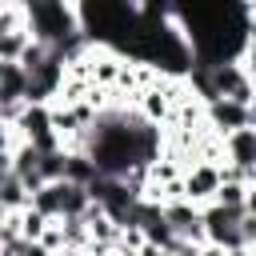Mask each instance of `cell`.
<instances>
[{
    "label": "cell",
    "mask_w": 256,
    "mask_h": 256,
    "mask_svg": "<svg viewBox=\"0 0 256 256\" xmlns=\"http://www.w3.org/2000/svg\"><path fill=\"white\" fill-rule=\"evenodd\" d=\"M20 256H52L44 244H32V240H24V248H20Z\"/></svg>",
    "instance_id": "8fae6325"
},
{
    "label": "cell",
    "mask_w": 256,
    "mask_h": 256,
    "mask_svg": "<svg viewBox=\"0 0 256 256\" xmlns=\"http://www.w3.org/2000/svg\"><path fill=\"white\" fill-rule=\"evenodd\" d=\"M252 120H256V96H252Z\"/></svg>",
    "instance_id": "5bb4252c"
},
{
    "label": "cell",
    "mask_w": 256,
    "mask_h": 256,
    "mask_svg": "<svg viewBox=\"0 0 256 256\" xmlns=\"http://www.w3.org/2000/svg\"><path fill=\"white\" fill-rule=\"evenodd\" d=\"M224 256H256L252 248H236V252H224Z\"/></svg>",
    "instance_id": "4fadbf2b"
},
{
    "label": "cell",
    "mask_w": 256,
    "mask_h": 256,
    "mask_svg": "<svg viewBox=\"0 0 256 256\" xmlns=\"http://www.w3.org/2000/svg\"><path fill=\"white\" fill-rule=\"evenodd\" d=\"M32 208L48 220H60V180L56 184H44L40 192H32Z\"/></svg>",
    "instance_id": "52a82bcc"
},
{
    "label": "cell",
    "mask_w": 256,
    "mask_h": 256,
    "mask_svg": "<svg viewBox=\"0 0 256 256\" xmlns=\"http://www.w3.org/2000/svg\"><path fill=\"white\" fill-rule=\"evenodd\" d=\"M20 220H24V224H20V236H24V240H32V244H40V240H44V232L52 228V220H48V216H40L36 208H24V212H20Z\"/></svg>",
    "instance_id": "ba28073f"
},
{
    "label": "cell",
    "mask_w": 256,
    "mask_h": 256,
    "mask_svg": "<svg viewBox=\"0 0 256 256\" xmlns=\"http://www.w3.org/2000/svg\"><path fill=\"white\" fill-rule=\"evenodd\" d=\"M16 128L24 132V140H28V144H36V140L52 136V132H56V128H52V104H24V112H20Z\"/></svg>",
    "instance_id": "5b68a950"
},
{
    "label": "cell",
    "mask_w": 256,
    "mask_h": 256,
    "mask_svg": "<svg viewBox=\"0 0 256 256\" xmlns=\"http://www.w3.org/2000/svg\"><path fill=\"white\" fill-rule=\"evenodd\" d=\"M84 256H88V252H84Z\"/></svg>",
    "instance_id": "9a60e30c"
},
{
    "label": "cell",
    "mask_w": 256,
    "mask_h": 256,
    "mask_svg": "<svg viewBox=\"0 0 256 256\" xmlns=\"http://www.w3.org/2000/svg\"><path fill=\"white\" fill-rule=\"evenodd\" d=\"M240 64H244V72L256 80V24H252V36H248V44H244V52H240Z\"/></svg>",
    "instance_id": "30bf717a"
},
{
    "label": "cell",
    "mask_w": 256,
    "mask_h": 256,
    "mask_svg": "<svg viewBox=\"0 0 256 256\" xmlns=\"http://www.w3.org/2000/svg\"><path fill=\"white\" fill-rule=\"evenodd\" d=\"M0 104H12V108L28 104V68L24 64H0Z\"/></svg>",
    "instance_id": "277c9868"
},
{
    "label": "cell",
    "mask_w": 256,
    "mask_h": 256,
    "mask_svg": "<svg viewBox=\"0 0 256 256\" xmlns=\"http://www.w3.org/2000/svg\"><path fill=\"white\" fill-rule=\"evenodd\" d=\"M256 120H252V108L248 104H236V100H212L208 104V128H212V136H232V132H240V128H252Z\"/></svg>",
    "instance_id": "7a4b0ae2"
},
{
    "label": "cell",
    "mask_w": 256,
    "mask_h": 256,
    "mask_svg": "<svg viewBox=\"0 0 256 256\" xmlns=\"http://www.w3.org/2000/svg\"><path fill=\"white\" fill-rule=\"evenodd\" d=\"M224 160L244 168V172H256V124L224 136Z\"/></svg>",
    "instance_id": "3957f363"
},
{
    "label": "cell",
    "mask_w": 256,
    "mask_h": 256,
    "mask_svg": "<svg viewBox=\"0 0 256 256\" xmlns=\"http://www.w3.org/2000/svg\"><path fill=\"white\" fill-rule=\"evenodd\" d=\"M216 204H224V208H240V212H244V204H248V184H220Z\"/></svg>",
    "instance_id": "9c48e42d"
},
{
    "label": "cell",
    "mask_w": 256,
    "mask_h": 256,
    "mask_svg": "<svg viewBox=\"0 0 256 256\" xmlns=\"http://www.w3.org/2000/svg\"><path fill=\"white\" fill-rule=\"evenodd\" d=\"M220 184H224V176H220L216 164H192L184 172V200L196 204V208H208V204H216Z\"/></svg>",
    "instance_id": "6da1fadb"
},
{
    "label": "cell",
    "mask_w": 256,
    "mask_h": 256,
    "mask_svg": "<svg viewBox=\"0 0 256 256\" xmlns=\"http://www.w3.org/2000/svg\"><path fill=\"white\" fill-rule=\"evenodd\" d=\"M200 256H224V252H220V248H212V244H208V248H200Z\"/></svg>",
    "instance_id": "7c38bea8"
},
{
    "label": "cell",
    "mask_w": 256,
    "mask_h": 256,
    "mask_svg": "<svg viewBox=\"0 0 256 256\" xmlns=\"http://www.w3.org/2000/svg\"><path fill=\"white\" fill-rule=\"evenodd\" d=\"M32 208V192L16 172H0V212H24Z\"/></svg>",
    "instance_id": "8992f818"
}]
</instances>
